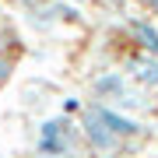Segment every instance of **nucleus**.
<instances>
[{
    "mask_svg": "<svg viewBox=\"0 0 158 158\" xmlns=\"http://www.w3.org/2000/svg\"><path fill=\"white\" fill-rule=\"evenodd\" d=\"M77 141H81L77 123L70 116L56 113V116L42 119L39 134H35V158H67V155H74Z\"/></svg>",
    "mask_w": 158,
    "mask_h": 158,
    "instance_id": "1",
    "label": "nucleus"
},
{
    "mask_svg": "<svg viewBox=\"0 0 158 158\" xmlns=\"http://www.w3.org/2000/svg\"><path fill=\"white\" fill-rule=\"evenodd\" d=\"M88 109L95 113V119L102 127L109 130V134L116 137L119 144L123 141H134V137H144L148 134V127L141 123V119H134V116H127V113H119V109H113V106H102V102H88Z\"/></svg>",
    "mask_w": 158,
    "mask_h": 158,
    "instance_id": "2",
    "label": "nucleus"
},
{
    "mask_svg": "<svg viewBox=\"0 0 158 158\" xmlns=\"http://www.w3.org/2000/svg\"><path fill=\"white\" fill-rule=\"evenodd\" d=\"M127 91H130V81H127L123 70H102V74L91 77V95L102 106H116Z\"/></svg>",
    "mask_w": 158,
    "mask_h": 158,
    "instance_id": "3",
    "label": "nucleus"
},
{
    "mask_svg": "<svg viewBox=\"0 0 158 158\" xmlns=\"http://www.w3.org/2000/svg\"><path fill=\"white\" fill-rule=\"evenodd\" d=\"M81 137H85L88 148H91V151H98V155H113V151H119V141L95 119V113H91L88 106H81Z\"/></svg>",
    "mask_w": 158,
    "mask_h": 158,
    "instance_id": "4",
    "label": "nucleus"
},
{
    "mask_svg": "<svg viewBox=\"0 0 158 158\" xmlns=\"http://www.w3.org/2000/svg\"><path fill=\"white\" fill-rule=\"evenodd\" d=\"M127 81H134L141 91H155L158 88V56L137 53L127 60Z\"/></svg>",
    "mask_w": 158,
    "mask_h": 158,
    "instance_id": "5",
    "label": "nucleus"
},
{
    "mask_svg": "<svg viewBox=\"0 0 158 158\" xmlns=\"http://www.w3.org/2000/svg\"><path fill=\"white\" fill-rule=\"evenodd\" d=\"M127 32H130V39H134V46L141 53L158 56V28L148 18H127Z\"/></svg>",
    "mask_w": 158,
    "mask_h": 158,
    "instance_id": "6",
    "label": "nucleus"
},
{
    "mask_svg": "<svg viewBox=\"0 0 158 158\" xmlns=\"http://www.w3.org/2000/svg\"><path fill=\"white\" fill-rule=\"evenodd\" d=\"M25 21H28L35 32H49L53 25H56V21H53V14H49V4H46V7H42V4H35L32 11L25 14Z\"/></svg>",
    "mask_w": 158,
    "mask_h": 158,
    "instance_id": "7",
    "label": "nucleus"
},
{
    "mask_svg": "<svg viewBox=\"0 0 158 158\" xmlns=\"http://www.w3.org/2000/svg\"><path fill=\"white\" fill-rule=\"evenodd\" d=\"M144 106H151L148 91H134V88H130V91H127V95L116 102L113 109H119V113H134V109H144Z\"/></svg>",
    "mask_w": 158,
    "mask_h": 158,
    "instance_id": "8",
    "label": "nucleus"
},
{
    "mask_svg": "<svg viewBox=\"0 0 158 158\" xmlns=\"http://www.w3.org/2000/svg\"><path fill=\"white\" fill-rule=\"evenodd\" d=\"M49 14H53V21H81V11L74 4H67V0H53Z\"/></svg>",
    "mask_w": 158,
    "mask_h": 158,
    "instance_id": "9",
    "label": "nucleus"
},
{
    "mask_svg": "<svg viewBox=\"0 0 158 158\" xmlns=\"http://www.w3.org/2000/svg\"><path fill=\"white\" fill-rule=\"evenodd\" d=\"M11 74H14V63L0 53V85H7V81H11Z\"/></svg>",
    "mask_w": 158,
    "mask_h": 158,
    "instance_id": "10",
    "label": "nucleus"
},
{
    "mask_svg": "<svg viewBox=\"0 0 158 158\" xmlns=\"http://www.w3.org/2000/svg\"><path fill=\"white\" fill-rule=\"evenodd\" d=\"M67 113H81V102L77 98H67V102H63V116H67Z\"/></svg>",
    "mask_w": 158,
    "mask_h": 158,
    "instance_id": "11",
    "label": "nucleus"
},
{
    "mask_svg": "<svg viewBox=\"0 0 158 158\" xmlns=\"http://www.w3.org/2000/svg\"><path fill=\"white\" fill-rule=\"evenodd\" d=\"M148 7H151V14H158V0H144Z\"/></svg>",
    "mask_w": 158,
    "mask_h": 158,
    "instance_id": "12",
    "label": "nucleus"
},
{
    "mask_svg": "<svg viewBox=\"0 0 158 158\" xmlns=\"http://www.w3.org/2000/svg\"><path fill=\"white\" fill-rule=\"evenodd\" d=\"M106 4H113V7H119V4H123V0H106Z\"/></svg>",
    "mask_w": 158,
    "mask_h": 158,
    "instance_id": "13",
    "label": "nucleus"
},
{
    "mask_svg": "<svg viewBox=\"0 0 158 158\" xmlns=\"http://www.w3.org/2000/svg\"><path fill=\"white\" fill-rule=\"evenodd\" d=\"M70 4H74V7H77V4H88V0H70Z\"/></svg>",
    "mask_w": 158,
    "mask_h": 158,
    "instance_id": "14",
    "label": "nucleus"
},
{
    "mask_svg": "<svg viewBox=\"0 0 158 158\" xmlns=\"http://www.w3.org/2000/svg\"><path fill=\"white\" fill-rule=\"evenodd\" d=\"M67 158H81V155H67Z\"/></svg>",
    "mask_w": 158,
    "mask_h": 158,
    "instance_id": "15",
    "label": "nucleus"
},
{
    "mask_svg": "<svg viewBox=\"0 0 158 158\" xmlns=\"http://www.w3.org/2000/svg\"><path fill=\"white\" fill-rule=\"evenodd\" d=\"M148 158H158V155H148Z\"/></svg>",
    "mask_w": 158,
    "mask_h": 158,
    "instance_id": "16",
    "label": "nucleus"
},
{
    "mask_svg": "<svg viewBox=\"0 0 158 158\" xmlns=\"http://www.w3.org/2000/svg\"><path fill=\"white\" fill-rule=\"evenodd\" d=\"M0 158H4V155H0Z\"/></svg>",
    "mask_w": 158,
    "mask_h": 158,
    "instance_id": "17",
    "label": "nucleus"
}]
</instances>
